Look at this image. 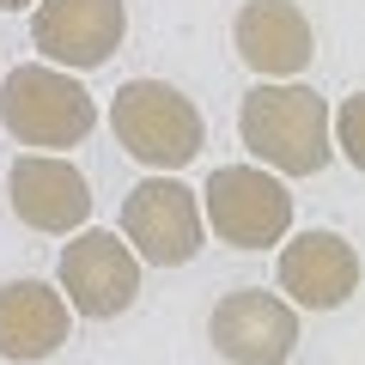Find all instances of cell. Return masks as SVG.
<instances>
[{"label":"cell","instance_id":"9","mask_svg":"<svg viewBox=\"0 0 365 365\" xmlns=\"http://www.w3.org/2000/svg\"><path fill=\"white\" fill-rule=\"evenodd\" d=\"M6 195L31 232H49V237H67L91 220V182L61 153H19L6 170Z\"/></svg>","mask_w":365,"mask_h":365},{"label":"cell","instance_id":"6","mask_svg":"<svg viewBox=\"0 0 365 365\" xmlns=\"http://www.w3.org/2000/svg\"><path fill=\"white\" fill-rule=\"evenodd\" d=\"M73 244L55 262V280H61V299L73 317L91 323H110L140 299V256L122 244V232H67Z\"/></svg>","mask_w":365,"mask_h":365},{"label":"cell","instance_id":"14","mask_svg":"<svg viewBox=\"0 0 365 365\" xmlns=\"http://www.w3.org/2000/svg\"><path fill=\"white\" fill-rule=\"evenodd\" d=\"M25 6H37V0H0V13H25Z\"/></svg>","mask_w":365,"mask_h":365},{"label":"cell","instance_id":"5","mask_svg":"<svg viewBox=\"0 0 365 365\" xmlns=\"http://www.w3.org/2000/svg\"><path fill=\"white\" fill-rule=\"evenodd\" d=\"M122 237L153 268H189L201 256V201H195V189L177 182L170 170L134 182L128 195H122Z\"/></svg>","mask_w":365,"mask_h":365},{"label":"cell","instance_id":"8","mask_svg":"<svg viewBox=\"0 0 365 365\" xmlns=\"http://www.w3.org/2000/svg\"><path fill=\"white\" fill-rule=\"evenodd\" d=\"M207 335L232 365H287L299 347V311L268 287H237L213 304Z\"/></svg>","mask_w":365,"mask_h":365},{"label":"cell","instance_id":"3","mask_svg":"<svg viewBox=\"0 0 365 365\" xmlns=\"http://www.w3.org/2000/svg\"><path fill=\"white\" fill-rule=\"evenodd\" d=\"M0 122L19 146H43V153H67L98 128V104L67 67H13L0 79Z\"/></svg>","mask_w":365,"mask_h":365},{"label":"cell","instance_id":"2","mask_svg":"<svg viewBox=\"0 0 365 365\" xmlns=\"http://www.w3.org/2000/svg\"><path fill=\"white\" fill-rule=\"evenodd\" d=\"M110 128H116L122 153L140 158L146 170H182L207 146V122H201L195 98L177 91L170 79H128L110 98Z\"/></svg>","mask_w":365,"mask_h":365},{"label":"cell","instance_id":"12","mask_svg":"<svg viewBox=\"0 0 365 365\" xmlns=\"http://www.w3.org/2000/svg\"><path fill=\"white\" fill-rule=\"evenodd\" d=\"M67 329H73V311L55 287H43V280H6L0 287V359L37 365L67 347Z\"/></svg>","mask_w":365,"mask_h":365},{"label":"cell","instance_id":"4","mask_svg":"<svg viewBox=\"0 0 365 365\" xmlns=\"http://www.w3.org/2000/svg\"><path fill=\"white\" fill-rule=\"evenodd\" d=\"M201 220L232 250H268L292 232V189L262 165H220L201 189Z\"/></svg>","mask_w":365,"mask_h":365},{"label":"cell","instance_id":"10","mask_svg":"<svg viewBox=\"0 0 365 365\" xmlns=\"http://www.w3.org/2000/svg\"><path fill=\"white\" fill-rule=\"evenodd\" d=\"M232 43L237 61L256 67L262 79H299L317 55V31L292 0H244L232 19Z\"/></svg>","mask_w":365,"mask_h":365},{"label":"cell","instance_id":"1","mask_svg":"<svg viewBox=\"0 0 365 365\" xmlns=\"http://www.w3.org/2000/svg\"><path fill=\"white\" fill-rule=\"evenodd\" d=\"M237 140L274 177H317L335 158V146H329V104L311 86H299V79H262L256 91H244Z\"/></svg>","mask_w":365,"mask_h":365},{"label":"cell","instance_id":"11","mask_svg":"<svg viewBox=\"0 0 365 365\" xmlns=\"http://www.w3.org/2000/svg\"><path fill=\"white\" fill-rule=\"evenodd\" d=\"M280 292H292V304L304 311H341L359 292V250L341 232H299L280 250Z\"/></svg>","mask_w":365,"mask_h":365},{"label":"cell","instance_id":"13","mask_svg":"<svg viewBox=\"0 0 365 365\" xmlns=\"http://www.w3.org/2000/svg\"><path fill=\"white\" fill-rule=\"evenodd\" d=\"M329 146H335L353 170H365V98H347V104H341V116L329 122Z\"/></svg>","mask_w":365,"mask_h":365},{"label":"cell","instance_id":"7","mask_svg":"<svg viewBox=\"0 0 365 365\" xmlns=\"http://www.w3.org/2000/svg\"><path fill=\"white\" fill-rule=\"evenodd\" d=\"M128 37V6L122 0H37L31 13V43L49 67L91 73Z\"/></svg>","mask_w":365,"mask_h":365}]
</instances>
